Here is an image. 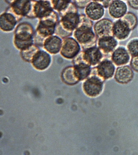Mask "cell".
I'll return each instance as SVG.
<instances>
[{"label":"cell","mask_w":138,"mask_h":155,"mask_svg":"<svg viewBox=\"0 0 138 155\" xmlns=\"http://www.w3.org/2000/svg\"><path fill=\"white\" fill-rule=\"evenodd\" d=\"M59 20L58 14L54 11L39 19L35 31V44L42 46L45 38L55 35Z\"/></svg>","instance_id":"obj_1"},{"label":"cell","mask_w":138,"mask_h":155,"mask_svg":"<svg viewBox=\"0 0 138 155\" xmlns=\"http://www.w3.org/2000/svg\"><path fill=\"white\" fill-rule=\"evenodd\" d=\"M35 31L31 24L28 22L19 23L15 29L13 44L20 51L35 44Z\"/></svg>","instance_id":"obj_2"},{"label":"cell","mask_w":138,"mask_h":155,"mask_svg":"<svg viewBox=\"0 0 138 155\" xmlns=\"http://www.w3.org/2000/svg\"><path fill=\"white\" fill-rule=\"evenodd\" d=\"M73 37L79 43L82 49L96 46L98 38L93 27L79 25L73 31Z\"/></svg>","instance_id":"obj_3"},{"label":"cell","mask_w":138,"mask_h":155,"mask_svg":"<svg viewBox=\"0 0 138 155\" xmlns=\"http://www.w3.org/2000/svg\"><path fill=\"white\" fill-rule=\"evenodd\" d=\"M103 57V54L96 46L82 49L73 59L80 60L93 67L97 66Z\"/></svg>","instance_id":"obj_4"},{"label":"cell","mask_w":138,"mask_h":155,"mask_svg":"<svg viewBox=\"0 0 138 155\" xmlns=\"http://www.w3.org/2000/svg\"><path fill=\"white\" fill-rule=\"evenodd\" d=\"M104 81L96 74H91L82 84L83 91L89 97H98L102 92Z\"/></svg>","instance_id":"obj_5"},{"label":"cell","mask_w":138,"mask_h":155,"mask_svg":"<svg viewBox=\"0 0 138 155\" xmlns=\"http://www.w3.org/2000/svg\"><path fill=\"white\" fill-rule=\"evenodd\" d=\"M81 46L76 39L73 37H68L63 39L61 55L66 59H73L81 52Z\"/></svg>","instance_id":"obj_6"},{"label":"cell","mask_w":138,"mask_h":155,"mask_svg":"<svg viewBox=\"0 0 138 155\" xmlns=\"http://www.w3.org/2000/svg\"><path fill=\"white\" fill-rule=\"evenodd\" d=\"M32 0H15L6 10L14 14L19 20L28 18L31 13Z\"/></svg>","instance_id":"obj_7"},{"label":"cell","mask_w":138,"mask_h":155,"mask_svg":"<svg viewBox=\"0 0 138 155\" xmlns=\"http://www.w3.org/2000/svg\"><path fill=\"white\" fill-rule=\"evenodd\" d=\"M59 23L63 29L73 33L80 22V14L78 10H71L61 15Z\"/></svg>","instance_id":"obj_8"},{"label":"cell","mask_w":138,"mask_h":155,"mask_svg":"<svg viewBox=\"0 0 138 155\" xmlns=\"http://www.w3.org/2000/svg\"><path fill=\"white\" fill-rule=\"evenodd\" d=\"M53 11L50 0H32V11L28 18L39 20Z\"/></svg>","instance_id":"obj_9"},{"label":"cell","mask_w":138,"mask_h":155,"mask_svg":"<svg viewBox=\"0 0 138 155\" xmlns=\"http://www.w3.org/2000/svg\"><path fill=\"white\" fill-rule=\"evenodd\" d=\"M115 67L111 60L104 59L96 67L92 69L91 74H96L104 81L109 80L115 75Z\"/></svg>","instance_id":"obj_10"},{"label":"cell","mask_w":138,"mask_h":155,"mask_svg":"<svg viewBox=\"0 0 138 155\" xmlns=\"http://www.w3.org/2000/svg\"><path fill=\"white\" fill-rule=\"evenodd\" d=\"M52 61L51 55L45 50L40 49L35 55L30 63L35 69L42 71L48 68Z\"/></svg>","instance_id":"obj_11"},{"label":"cell","mask_w":138,"mask_h":155,"mask_svg":"<svg viewBox=\"0 0 138 155\" xmlns=\"http://www.w3.org/2000/svg\"><path fill=\"white\" fill-rule=\"evenodd\" d=\"M132 31L128 24L122 18L117 19L114 22L113 35L118 41L126 40L130 37Z\"/></svg>","instance_id":"obj_12"},{"label":"cell","mask_w":138,"mask_h":155,"mask_svg":"<svg viewBox=\"0 0 138 155\" xmlns=\"http://www.w3.org/2000/svg\"><path fill=\"white\" fill-rule=\"evenodd\" d=\"M114 22L108 18H102L96 21L94 25V31L98 38L108 36H113Z\"/></svg>","instance_id":"obj_13"},{"label":"cell","mask_w":138,"mask_h":155,"mask_svg":"<svg viewBox=\"0 0 138 155\" xmlns=\"http://www.w3.org/2000/svg\"><path fill=\"white\" fill-rule=\"evenodd\" d=\"M19 21L14 14L6 11L0 15V28L4 32H11L15 29Z\"/></svg>","instance_id":"obj_14"},{"label":"cell","mask_w":138,"mask_h":155,"mask_svg":"<svg viewBox=\"0 0 138 155\" xmlns=\"http://www.w3.org/2000/svg\"><path fill=\"white\" fill-rule=\"evenodd\" d=\"M62 42V38L54 35L45 38L42 46L51 55H56L60 52Z\"/></svg>","instance_id":"obj_15"},{"label":"cell","mask_w":138,"mask_h":155,"mask_svg":"<svg viewBox=\"0 0 138 155\" xmlns=\"http://www.w3.org/2000/svg\"><path fill=\"white\" fill-rule=\"evenodd\" d=\"M105 9L100 3L92 1L85 8V13L92 21H98L103 17Z\"/></svg>","instance_id":"obj_16"},{"label":"cell","mask_w":138,"mask_h":155,"mask_svg":"<svg viewBox=\"0 0 138 155\" xmlns=\"http://www.w3.org/2000/svg\"><path fill=\"white\" fill-rule=\"evenodd\" d=\"M97 45L104 55H108L117 48L118 42L113 36H108L98 38Z\"/></svg>","instance_id":"obj_17"},{"label":"cell","mask_w":138,"mask_h":155,"mask_svg":"<svg viewBox=\"0 0 138 155\" xmlns=\"http://www.w3.org/2000/svg\"><path fill=\"white\" fill-rule=\"evenodd\" d=\"M111 61L115 65L122 66L126 65L131 59V55L127 48L124 46L117 47L111 54Z\"/></svg>","instance_id":"obj_18"},{"label":"cell","mask_w":138,"mask_h":155,"mask_svg":"<svg viewBox=\"0 0 138 155\" xmlns=\"http://www.w3.org/2000/svg\"><path fill=\"white\" fill-rule=\"evenodd\" d=\"M134 73L132 68L128 65L117 68L115 71L114 78L116 82L121 84H126L132 81Z\"/></svg>","instance_id":"obj_19"},{"label":"cell","mask_w":138,"mask_h":155,"mask_svg":"<svg viewBox=\"0 0 138 155\" xmlns=\"http://www.w3.org/2000/svg\"><path fill=\"white\" fill-rule=\"evenodd\" d=\"M127 5L123 0H114L108 8V12L113 18L119 19L127 13Z\"/></svg>","instance_id":"obj_20"},{"label":"cell","mask_w":138,"mask_h":155,"mask_svg":"<svg viewBox=\"0 0 138 155\" xmlns=\"http://www.w3.org/2000/svg\"><path fill=\"white\" fill-rule=\"evenodd\" d=\"M73 65L76 73L80 81H84L91 75V66L80 60L73 59Z\"/></svg>","instance_id":"obj_21"},{"label":"cell","mask_w":138,"mask_h":155,"mask_svg":"<svg viewBox=\"0 0 138 155\" xmlns=\"http://www.w3.org/2000/svg\"><path fill=\"white\" fill-rule=\"evenodd\" d=\"M61 77L64 83L68 85H74L80 81L76 73L73 65L65 68L62 71Z\"/></svg>","instance_id":"obj_22"},{"label":"cell","mask_w":138,"mask_h":155,"mask_svg":"<svg viewBox=\"0 0 138 155\" xmlns=\"http://www.w3.org/2000/svg\"><path fill=\"white\" fill-rule=\"evenodd\" d=\"M40 50L37 45L34 44L28 48L20 51V55L25 61L31 63L35 55Z\"/></svg>","instance_id":"obj_23"},{"label":"cell","mask_w":138,"mask_h":155,"mask_svg":"<svg viewBox=\"0 0 138 155\" xmlns=\"http://www.w3.org/2000/svg\"><path fill=\"white\" fill-rule=\"evenodd\" d=\"M50 1L53 10L59 13L66 9L73 2L72 0H50Z\"/></svg>","instance_id":"obj_24"},{"label":"cell","mask_w":138,"mask_h":155,"mask_svg":"<svg viewBox=\"0 0 138 155\" xmlns=\"http://www.w3.org/2000/svg\"><path fill=\"white\" fill-rule=\"evenodd\" d=\"M121 18L123 19L128 24L132 30L135 29L137 25L138 24L137 17L133 12H127Z\"/></svg>","instance_id":"obj_25"},{"label":"cell","mask_w":138,"mask_h":155,"mask_svg":"<svg viewBox=\"0 0 138 155\" xmlns=\"http://www.w3.org/2000/svg\"><path fill=\"white\" fill-rule=\"evenodd\" d=\"M126 48L131 57L138 56V38H133L129 41Z\"/></svg>","instance_id":"obj_26"},{"label":"cell","mask_w":138,"mask_h":155,"mask_svg":"<svg viewBox=\"0 0 138 155\" xmlns=\"http://www.w3.org/2000/svg\"><path fill=\"white\" fill-rule=\"evenodd\" d=\"M55 35L59 36L62 39H64L67 37H70L72 35H73V33L68 32L63 29L58 22L57 26H56Z\"/></svg>","instance_id":"obj_27"},{"label":"cell","mask_w":138,"mask_h":155,"mask_svg":"<svg viewBox=\"0 0 138 155\" xmlns=\"http://www.w3.org/2000/svg\"><path fill=\"white\" fill-rule=\"evenodd\" d=\"M92 0H73L75 5L79 8H85Z\"/></svg>","instance_id":"obj_28"},{"label":"cell","mask_w":138,"mask_h":155,"mask_svg":"<svg viewBox=\"0 0 138 155\" xmlns=\"http://www.w3.org/2000/svg\"><path fill=\"white\" fill-rule=\"evenodd\" d=\"M130 66L133 71L138 72V56L132 57L130 61Z\"/></svg>","instance_id":"obj_29"},{"label":"cell","mask_w":138,"mask_h":155,"mask_svg":"<svg viewBox=\"0 0 138 155\" xmlns=\"http://www.w3.org/2000/svg\"><path fill=\"white\" fill-rule=\"evenodd\" d=\"M93 2L100 3L105 9L108 8L114 0H92Z\"/></svg>","instance_id":"obj_30"},{"label":"cell","mask_w":138,"mask_h":155,"mask_svg":"<svg viewBox=\"0 0 138 155\" xmlns=\"http://www.w3.org/2000/svg\"><path fill=\"white\" fill-rule=\"evenodd\" d=\"M127 3L132 8L138 10V0H127Z\"/></svg>","instance_id":"obj_31"},{"label":"cell","mask_w":138,"mask_h":155,"mask_svg":"<svg viewBox=\"0 0 138 155\" xmlns=\"http://www.w3.org/2000/svg\"><path fill=\"white\" fill-rule=\"evenodd\" d=\"M15 0H5V2L9 5H11Z\"/></svg>","instance_id":"obj_32"},{"label":"cell","mask_w":138,"mask_h":155,"mask_svg":"<svg viewBox=\"0 0 138 155\" xmlns=\"http://www.w3.org/2000/svg\"><path fill=\"white\" fill-rule=\"evenodd\" d=\"M123 1H126V0H123Z\"/></svg>","instance_id":"obj_33"}]
</instances>
